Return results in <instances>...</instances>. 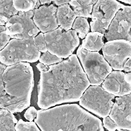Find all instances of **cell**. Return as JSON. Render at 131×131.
<instances>
[{
  "mask_svg": "<svg viewBox=\"0 0 131 131\" xmlns=\"http://www.w3.org/2000/svg\"><path fill=\"white\" fill-rule=\"evenodd\" d=\"M90 82L76 54L40 71L37 105L42 110L79 100Z\"/></svg>",
  "mask_w": 131,
  "mask_h": 131,
  "instance_id": "cell-1",
  "label": "cell"
},
{
  "mask_svg": "<svg viewBox=\"0 0 131 131\" xmlns=\"http://www.w3.org/2000/svg\"><path fill=\"white\" fill-rule=\"evenodd\" d=\"M34 122L41 131H104L102 121L77 104L38 110Z\"/></svg>",
  "mask_w": 131,
  "mask_h": 131,
  "instance_id": "cell-2",
  "label": "cell"
},
{
  "mask_svg": "<svg viewBox=\"0 0 131 131\" xmlns=\"http://www.w3.org/2000/svg\"><path fill=\"white\" fill-rule=\"evenodd\" d=\"M34 85L33 71L29 63L7 66L0 77V108L12 114L21 112L30 105Z\"/></svg>",
  "mask_w": 131,
  "mask_h": 131,
  "instance_id": "cell-3",
  "label": "cell"
},
{
  "mask_svg": "<svg viewBox=\"0 0 131 131\" xmlns=\"http://www.w3.org/2000/svg\"><path fill=\"white\" fill-rule=\"evenodd\" d=\"M40 56L33 38L12 39L0 51V62L7 67L21 62H35Z\"/></svg>",
  "mask_w": 131,
  "mask_h": 131,
  "instance_id": "cell-4",
  "label": "cell"
},
{
  "mask_svg": "<svg viewBox=\"0 0 131 131\" xmlns=\"http://www.w3.org/2000/svg\"><path fill=\"white\" fill-rule=\"evenodd\" d=\"M76 53L90 84L93 86L101 85L112 71V68L103 56L98 52L86 51L81 45Z\"/></svg>",
  "mask_w": 131,
  "mask_h": 131,
  "instance_id": "cell-5",
  "label": "cell"
},
{
  "mask_svg": "<svg viewBox=\"0 0 131 131\" xmlns=\"http://www.w3.org/2000/svg\"><path fill=\"white\" fill-rule=\"evenodd\" d=\"M43 35L48 52L59 58H66L72 55L80 43L74 30L65 31L58 27Z\"/></svg>",
  "mask_w": 131,
  "mask_h": 131,
  "instance_id": "cell-6",
  "label": "cell"
},
{
  "mask_svg": "<svg viewBox=\"0 0 131 131\" xmlns=\"http://www.w3.org/2000/svg\"><path fill=\"white\" fill-rule=\"evenodd\" d=\"M115 96L105 92L100 86H90L80 98L79 104L88 111L105 118L108 116Z\"/></svg>",
  "mask_w": 131,
  "mask_h": 131,
  "instance_id": "cell-7",
  "label": "cell"
},
{
  "mask_svg": "<svg viewBox=\"0 0 131 131\" xmlns=\"http://www.w3.org/2000/svg\"><path fill=\"white\" fill-rule=\"evenodd\" d=\"M122 5L115 0L97 1L93 6L91 13L92 21L90 25L92 32L104 34Z\"/></svg>",
  "mask_w": 131,
  "mask_h": 131,
  "instance_id": "cell-8",
  "label": "cell"
},
{
  "mask_svg": "<svg viewBox=\"0 0 131 131\" xmlns=\"http://www.w3.org/2000/svg\"><path fill=\"white\" fill-rule=\"evenodd\" d=\"M102 53L112 69L121 71L127 60L131 58V42L124 39L108 41L102 47Z\"/></svg>",
  "mask_w": 131,
  "mask_h": 131,
  "instance_id": "cell-9",
  "label": "cell"
},
{
  "mask_svg": "<svg viewBox=\"0 0 131 131\" xmlns=\"http://www.w3.org/2000/svg\"><path fill=\"white\" fill-rule=\"evenodd\" d=\"M131 6L122 4L112 20L104 36L107 41L124 39L131 41Z\"/></svg>",
  "mask_w": 131,
  "mask_h": 131,
  "instance_id": "cell-10",
  "label": "cell"
},
{
  "mask_svg": "<svg viewBox=\"0 0 131 131\" xmlns=\"http://www.w3.org/2000/svg\"><path fill=\"white\" fill-rule=\"evenodd\" d=\"M5 27L6 33L12 39H30L40 32L31 18H25L18 15L9 18Z\"/></svg>",
  "mask_w": 131,
  "mask_h": 131,
  "instance_id": "cell-11",
  "label": "cell"
},
{
  "mask_svg": "<svg viewBox=\"0 0 131 131\" xmlns=\"http://www.w3.org/2000/svg\"><path fill=\"white\" fill-rule=\"evenodd\" d=\"M102 88L114 96L121 97L130 94L131 73L120 71H112L102 84Z\"/></svg>",
  "mask_w": 131,
  "mask_h": 131,
  "instance_id": "cell-12",
  "label": "cell"
},
{
  "mask_svg": "<svg viewBox=\"0 0 131 131\" xmlns=\"http://www.w3.org/2000/svg\"><path fill=\"white\" fill-rule=\"evenodd\" d=\"M130 99V94L116 98L108 115L120 130H131Z\"/></svg>",
  "mask_w": 131,
  "mask_h": 131,
  "instance_id": "cell-13",
  "label": "cell"
},
{
  "mask_svg": "<svg viewBox=\"0 0 131 131\" xmlns=\"http://www.w3.org/2000/svg\"><path fill=\"white\" fill-rule=\"evenodd\" d=\"M57 7L53 4L41 6L33 10V21L42 33L53 31L58 27L56 18Z\"/></svg>",
  "mask_w": 131,
  "mask_h": 131,
  "instance_id": "cell-14",
  "label": "cell"
},
{
  "mask_svg": "<svg viewBox=\"0 0 131 131\" xmlns=\"http://www.w3.org/2000/svg\"><path fill=\"white\" fill-rule=\"evenodd\" d=\"M76 17V15L68 4L57 8L56 18L59 28L65 31L71 30Z\"/></svg>",
  "mask_w": 131,
  "mask_h": 131,
  "instance_id": "cell-15",
  "label": "cell"
},
{
  "mask_svg": "<svg viewBox=\"0 0 131 131\" xmlns=\"http://www.w3.org/2000/svg\"><path fill=\"white\" fill-rule=\"evenodd\" d=\"M103 34L98 32L88 33L82 40L81 47L90 52L100 51L104 46Z\"/></svg>",
  "mask_w": 131,
  "mask_h": 131,
  "instance_id": "cell-16",
  "label": "cell"
},
{
  "mask_svg": "<svg viewBox=\"0 0 131 131\" xmlns=\"http://www.w3.org/2000/svg\"><path fill=\"white\" fill-rule=\"evenodd\" d=\"M97 1H70V4L73 9V11L76 16L88 18L91 17V13L93 5Z\"/></svg>",
  "mask_w": 131,
  "mask_h": 131,
  "instance_id": "cell-17",
  "label": "cell"
},
{
  "mask_svg": "<svg viewBox=\"0 0 131 131\" xmlns=\"http://www.w3.org/2000/svg\"><path fill=\"white\" fill-rule=\"evenodd\" d=\"M17 122L13 114L6 109H0V131H16L15 125Z\"/></svg>",
  "mask_w": 131,
  "mask_h": 131,
  "instance_id": "cell-18",
  "label": "cell"
},
{
  "mask_svg": "<svg viewBox=\"0 0 131 131\" xmlns=\"http://www.w3.org/2000/svg\"><path fill=\"white\" fill-rule=\"evenodd\" d=\"M73 30L78 33V37L81 39L85 38V36L89 33L90 27L85 18L78 17L74 20L72 27Z\"/></svg>",
  "mask_w": 131,
  "mask_h": 131,
  "instance_id": "cell-19",
  "label": "cell"
},
{
  "mask_svg": "<svg viewBox=\"0 0 131 131\" xmlns=\"http://www.w3.org/2000/svg\"><path fill=\"white\" fill-rule=\"evenodd\" d=\"M18 12L13 7V1H0V15L9 19L11 17L17 15Z\"/></svg>",
  "mask_w": 131,
  "mask_h": 131,
  "instance_id": "cell-20",
  "label": "cell"
},
{
  "mask_svg": "<svg viewBox=\"0 0 131 131\" xmlns=\"http://www.w3.org/2000/svg\"><path fill=\"white\" fill-rule=\"evenodd\" d=\"M36 3L37 1L35 0H14L13 5L18 12H28L34 9Z\"/></svg>",
  "mask_w": 131,
  "mask_h": 131,
  "instance_id": "cell-21",
  "label": "cell"
},
{
  "mask_svg": "<svg viewBox=\"0 0 131 131\" xmlns=\"http://www.w3.org/2000/svg\"><path fill=\"white\" fill-rule=\"evenodd\" d=\"M16 131H40L34 122L19 120L15 125Z\"/></svg>",
  "mask_w": 131,
  "mask_h": 131,
  "instance_id": "cell-22",
  "label": "cell"
},
{
  "mask_svg": "<svg viewBox=\"0 0 131 131\" xmlns=\"http://www.w3.org/2000/svg\"><path fill=\"white\" fill-rule=\"evenodd\" d=\"M40 63L49 66L54 64L59 63L62 61V58H59L56 56L50 54L48 51L43 53L39 58Z\"/></svg>",
  "mask_w": 131,
  "mask_h": 131,
  "instance_id": "cell-23",
  "label": "cell"
},
{
  "mask_svg": "<svg viewBox=\"0 0 131 131\" xmlns=\"http://www.w3.org/2000/svg\"><path fill=\"white\" fill-rule=\"evenodd\" d=\"M33 40L35 45L38 51L43 53L48 51L44 35L42 33H40L38 35H36L35 37H34L33 38Z\"/></svg>",
  "mask_w": 131,
  "mask_h": 131,
  "instance_id": "cell-24",
  "label": "cell"
},
{
  "mask_svg": "<svg viewBox=\"0 0 131 131\" xmlns=\"http://www.w3.org/2000/svg\"><path fill=\"white\" fill-rule=\"evenodd\" d=\"M103 126L108 131H115L120 130L117 124L110 119L109 117H106L103 119Z\"/></svg>",
  "mask_w": 131,
  "mask_h": 131,
  "instance_id": "cell-25",
  "label": "cell"
},
{
  "mask_svg": "<svg viewBox=\"0 0 131 131\" xmlns=\"http://www.w3.org/2000/svg\"><path fill=\"white\" fill-rule=\"evenodd\" d=\"M37 111L33 106L29 107L25 112L24 114V117L29 122L33 121V120L36 117Z\"/></svg>",
  "mask_w": 131,
  "mask_h": 131,
  "instance_id": "cell-26",
  "label": "cell"
},
{
  "mask_svg": "<svg viewBox=\"0 0 131 131\" xmlns=\"http://www.w3.org/2000/svg\"><path fill=\"white\" fill-rule=\"evenodd\" d=\"M10 37L7 34L6 31L0 34V51L7 45L10 40Z\"/></svg>",
  "mask_w": 131,
  "mask_h": 131,
  "instance_id": "cell-27",
  "label": "cell"
},
{
  "mask_svg": "<svg viewBox=\"0 0 131 131\" xmlns=\"http://www.w3.org/2000/svg\"><path fill=\"white\" fill-rule=\"evenodd\" d=\"M18 15L20 17L25 18H31L33 17V12L32 11H29L28 12H18Z\"/></svg>",
  "mask_w": 131,
  "mask_h": 131,
  "instance_id": "cell-28",
  "label": "cell"
},
{
  "mask_svg": "<svg viewBox=\"0 0 131 131\" xmlns=\"http://www.w3.org/2000/svg\"><path fill=\"white\" fill-rule=\"evenodd\" d=\"M131 58H129L124 64L123 70L125 72L130 73L131 71Z\"/></svg>",
  "mask_w": 131,
  "mask_h": 131,
  "instance_id": "cell-29",
  "label": "cell"
},
{
  "mask_svg": "<svg viewBox=\"0 0 131 131\" xmlns=\"http://www.w3.org/2000/svg\"><path fill=\"white\" fill-rule=\"evenodd\" d=\"M53 3L55 4L57 6H61V5H63L66 4H68L69 2H70V1H68V0H61V1H52Z\"/></svg>",
  "mask_w": 131,
  "mask_h": 131,
  "instance_id": "cell-30",
  "label": "cell"
},
{
  "mask_svg": "<svg viewBox=\"0 0 131 131\" xmlns=\"http://www.w3.org/2000/svg\"><path fill=\"white\" fill-rule=\"evenodd\" d=\"M37 68L38 69V70L40 72V71H46L48 69V66H45L44 64H43L42 63H38L37 64V65L36 66Z\"/></svg>",
  "mask_w": 131,
  "mask_h": 131,
  "instance_id": "cell-31",
  "label": "cell"
},
{
  "mask_svg": "<svg viewBox=\"0 0 131 131\" xmlns=\"http://www.w3.org/2000/svg\"><path fill=\"white\" fill-rule=\"evenodd\" d=\"M8 19L4 16L0 15V26H5Z\"/></svg>",
  "mask_w": 131,
  "mask_h": 131,
  "instance_id": "cell-32",
  "label": "cell"
},
{
  "mask_svg": "<svg viewBox=\"0 0 131 131\" xmlns=\"http://www.w3.org/2000/svg\"><path fill=\"white\" fill-rule=\"evenodd\" d=\"M6 67H7V66L4 65V64H3L2 63L0 64V77H1L2 74H3L5 70H6Z\"/></svg>",
  "mask_w": 131,
  "mask_h": 131,
  "instance_id": "cell-33",
  "label": "cell"
},
{
  "mask_svg": "<svg viewBox=\"0 0 131 131\" xmlns=\"http://www.w3.org/2000/svg\"><path fill=\"white\" fill-rule=\"evenodd\" d=\"M52 2V1L49 0V1H46V0H41L39 1V3L40 5H43V4H50Z\"/></svg>",
  "mask_w": 131,
  "mask_h": 131,
  "instance_id": "cell-34",
  "label": "cell"
},
{
  "mask_svg": "<svg viewBox=\"0 0 131 131\" xmlns=\"http://www.w3.org/2000/svg\"><path fill=\"white\" fill-rule=\"evenodd\" d=\"M6 31V28L5 26H0V34L3 32Z\"/></svg>",
  "mask_w": 131,
  "mask_h": 131,
  "instance_id": "cell-35",
  "label": "cell"
},
{
  "mask_svg": "<svg viewBox=\"0 0 131 131\" xmlns=\"http://www.w3.org/2000/svg\"><path fill=\"white\" fill-rule=\"evenodd\" d=\"M120 2H122L123 3L128 4H131V0H127V1H124V0H120Z\"/></svg>",
  "mask_w": 131,
  "mask_h": 131,
  "instance_id": "cell-36",
  "label": "cell"
},
{
  "mask_svg": "<svg viewBox=\"0 0 131 131\" xmlns=\"http://www.w3.org/2000/svg\"><path fill=\"white\" fill-rule=\"evenodd\" d=\"M119 131H131V130H127V129H120Z\"/></svg>",
  "mask_w": 131,
  "mask_h": 131,
  "instance_id": "cell-37",
  "label": "cell"
}]
</instances>
